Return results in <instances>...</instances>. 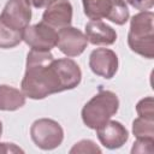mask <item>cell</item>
I'll list each match as a JSON object with an SVG mask.
<instances>
[{
	"label": "cell",
	"mask_w": 154,
	"mask_h": 154,
	"mask_svg": "<svg viewBox=\"0 0 154 154\" xmlns=\"http://www.w3.org/2000/svg\"><path fill=\"white\" fill-rule=\"evenodd\" d=\"M84 14L90 20L106 18L118 25L129 20L130 13L124 0H82Z\"/></svg>",
	"instance_id": "277c9868"
},
{
	"label": "cell",
	"mask_w": 154,
	"mask_h": 154,
	"mask_svg": "<svg viewBox=\"0 0 154 154\" xmlns=\"http://www.w3.org/2000/svg\"><path fill=\"white\" fill-rule=\"evenodd\" d=\"M0 19L11 29L24 31L31 20L29 0H8L0 14Z\"/></svg>",
	"instance_id": "52a82bcc"
},
{
	"label": "cell",
	"mask_w": 154,
	"mask_h": 154,
	"mask_svg": "<svg viewBox=\"0 0 154 154\" xmlns=\"http://www.w3.org/2000/svg\"><path fill=\"white\" fill-rule=\"evenodd\" d=\"M136 112L138 117L154 119V100L152 96H147L140 100L136 105Z\"/></svg>",
	"instance_id": "2e32d148"
},
{
	"label": "cell",
	"mask_w": 154,
	"mask_h": 154,
	"mask_svg": "<svg viewBox=\"0 0 154 154\" xmlns=\"http://www.w3.org/2000/svg\"><path fill=\"white\" fill-rule=\"evenodd\" d=\"M0 153H24V150L13 143H0Z\"/></svg>",
	"instance_id": "ffe728a7"
},
{
	"label": "cell",
	"mask_w": 154,
	"mask_h": 154,
	"mask_svg": "<svg viewBox=\"0 0 154 154\" xmlns=\"http://www.w3.org/2000/svg\"><path fill=\"white\" fill-rule=\"evenodd\" d=\"M30 136L36 147L43 150H52L61 144L64 130L58 122L49 118H41L32 123Z\"/></svg>",
	"instance_id": "5b68a950"
},
{
	"label": "cell",
	"mask_w": 154,
	"mask_h": 154,
	"mask_svg": "<svg viewBox=\"0 0 154 154\" xmlns=\"http://www.w3.org/2000/svg\"><path fill=\"white\" fill-rule=\"evenodd\" d=\"M119 108V100L111 90H100L82 108L83 123L93 130L108 122Z\"/></svg>",
	"instance_id": "3957f363"
},
{
	"label": "cell",
	"mask_w": 154,
	"mask_h": 154,
	"mask_svg": "<svg viewBox=\"0 0 154 154\" xmlns=\"http://www.w3.org/2000/svg\"><path fill=\"white\" fill-rule=\"evenodd\" d=\"M125 2H129L134 8L140 11H147L150 10L154 5V0H124Z\"/></svg>",
	"instance_id": "d6986e66"
},
{
	"label": "cell",
	"mask_w": 154,
	"mask_h": 154,
	"mask_svg": "<svg viewBox=\"0 0 154 154\" xmlns=\"http://www.w3.org/2000/svg\"><path fill=\"white\" fill-rule=\"evenodd\" d=\"M23 40V31H17L7 26L0 19V48H13Z\"/></svg>",
	"instance_id": "5bb4252c"
},
{
	"label": "cell",
	"mask_w": 154,
	"mask_h": 154,
	"mask_svg": "<svg viewBox=\"0 0 154 154\" xmlns=\"http://www.w3.org/2000/svg\"><path fill=\"white\" fill-rule=\"evenodd\" d=\"M29 1H30V4H32L34 7H36V8H41V7L47 6V5L49 4L51 0H29Z\"/></svg>",
	"instance_id": "44dd1931"
},
{
	"label": "cell",
	"mask_w": 154,
	"mask_h": 154,
	"mask_svg": "<svg viewBox=\"0 0 154 154\" xmlns=\"http://www.w3.org/2000/svg\"><path fill=\"white\" fill-rule=\"evenodd\" d=\"M85 36L91 45L109 46L117 41L116 30L102 20H90L85 24Z\"/></svg>",
	"instance_id": "7c38bea8"
},
{
	"label": "cell",
	"mask_w": 154,
	"mask_h": 154,
	"mask_svg": "<svg viewBox=\"0 0 154 154\" xmlns=\"http://www.w3.org/2000/svg\"><path fill=\"white\" fill-rule=\"evenodd\" d=\"M81 79L82 71L72 59H54L51 51L31 49L26 55L20 87L26 97L41 100L52 94L76 88Z\"/></svg>",
	"instance_id": "6da1fadb"
},
{
	"label": "cell",
	"mask_w": 154,
	"mask_h": 154,
	"mask_svg": "<svg viewBox=\"0 0 154 154\" xmlns=\"http://www.w3.org/2000/svg\"><path fill=\"white\" fill-rule=\"evenodd\" d=\"M42 22L54 29L70 26L72 22V5L69 0H51L42 14Z\"/></svg>",
	"instance_id": "30bf717a"
},
{
	"label": "cell",
	"mask_w": 154,
	"mask_h": 154,
	"mask_svg": "<svg viewBox=\"0 0 154 154\" xmlns=\"http://www.w3.org/2000/svg\"><path fill=\"white\" fill-rule=\"evenodd\" d=\"M97 138L101 144L108 149H117L123 147L129 140V132L126 128L116 120H108L96 129Z\"/></svg>",
	"instance_id": "8fae6325"
},
{
	"label": "cell",
	"mask_w": 154,
	"mask_h": 154,
	"mask_svg": "<svg viewBox=\"0 0 154 154\" xmlns=\"http://www.w3.org/2000/svg\"><path fill=\"white\" fill-rule=\"evenodd\" d=\"M23 41L34 51L48 52L57 46L58 32L48 24L40 22L28 25L23 31Z\"/></svg>",
	"instance_id": "8992f818"
},
{
	"label": "cell",
	"mask_w": 154,
	"mask_h": 154,
	"mask_svg": "<svg viewBox=\"0 0 154 154\" xmlns=\"http://www.w3.org/2000/svg\"><path fill=\"white\" fill-rule=\"evenodd\" d=\"M88 46L85 34L73 26H65L58 31L57 47L66 57H77L84 52Z\"/></svg>",
	"instance_id": "ba28073f"
},
{
	"label": "cell",
	"mask_w": 154,
	"mask_h": 154,
	"mask_svg": "<svg viewBox=\"0 0 154 154\" xmlns=\"http://www.w3.org/2000/svg\"><path fill=\"white\" fill-rule=\"evenodd\" d=\"M25 95L22 90L1 84L0 85V109L17 111L25 105Z\"/></svg>",
	"instance_id": "4fadbf2b"
},
{
	"label": "cell",
	"mask_w": 154,
	"mask_h": 154,
	"mask_svg": "<svg viewBox=\"0 0 154 154\" xmlns=\"http://www.w3.org/2000/svg\"><path fill=\"white\" fill-rule=\"evenodd\" d=\"M70 153H101V149L91 140H82L70 149Z\"/></svg>",
	"instance_id": "e0dca14e"
},
{
	"label": "cell",
	"mask_w": 154,
	"mask_h": 154,
	"mask_svg": "<svg viewBox=\"0 0 154 154\" xmlns=\"http://www.w3.org/2000/svg\"><path fill=\"white\" fill-rule=\"evenodd\" d=\"M154 138H137L131 148V153H153Z\"/></svg>",
	"instance_id": "ac0fdd59"
},
{
	"label": "cell",
	"mask_w": 154,
	"mask_h": 154,
	"mask_svg": "<svg viewBox=\"0 0 154 154\" xmlns=\"http://www.w3.org/2000/svg\"><path fill=\"white\" fill-rule=\"evenodd\" d=\"M132 134L136 138H154V119L136 118L132 122Z\"/></svg>",
	"instance_id": "9a60e30c"
},
{
	"label": "cell",
	"mask_w": 154,
	"mask_h": 154,
	"mask_svg": "<svg viewBox=\"0 0 154 154\" xmlns=\"http://www.w3.org/2000/svg\"><path fill=\"white\" fill-rule=\"evenodd\" d=\"M90 70L106 79H111L118 71V57L108 48H96L89 55Z\"/></svg>",
	"instance_id": "9c48e42d"
},
{
	"label": "cell",
	"mask_w": 154,
	"mask_h": 154,
	"mask_svg": "<svg viewBox=\"0 0 154 154\" xmlns=\"http://www.w3.org/2000/svg\"><path fill=\"white\" fill-rule=\"evenodd\" d=\"M1 134H2V123L0 122V137H1Z\"/></svg>",
	"instance_id": "7402d4cb"
},
{
	"label": "cell",
	"mask_w": 154,
	"mask_h": 154,
	"mask_svg": "<svg viewBox=\"0 0 154 154\" xmlns=\"http://www.w3.org/2000/svg\"><path fill=\"white\" fill-rule=\"evenodd\" d=\"M154 13L152 11H141L130 20L128 34V45L136 54L153 59L154 58Z\"/></svg>",
	"instance_id": "7a4b0ae2"
}]
</instances>
